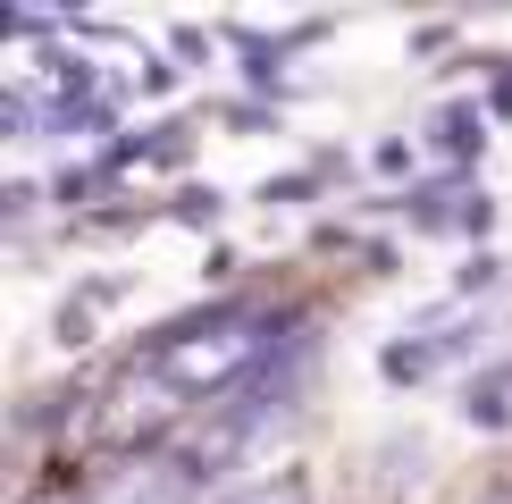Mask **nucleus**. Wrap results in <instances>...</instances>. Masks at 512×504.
<instances>
[{"mask_svg": "<svg viewBox=\"0 0 512 504\" xmlns=\"http://www.w3.org/2000/svg\"><path fill=\"white\" fill-rule=\"evenodd\" d=\"M261 328H269L261 311H219V320L168 336L160 345V378H177V387H227L244 362H261V345H269Z\"/></svg>", "mask_w": 512, "mask_h": 504, "instance_id": "obj_1", "label": "nucleus"}, {"mask_svg": "<svg viewBox=\"0 0 512 504\" xmlns=\"http://www.w3.org/2000/svg\"><path fill=\"white\" fill-rule=\"evenodd\" d=\"M236 504H303V488L286 479V488H252V496H236Z\"/></svg>", "mask_w": 512, "mask_h": 504, "instance_id": "obj_2", "label": "nucleus"}]
</instances>
